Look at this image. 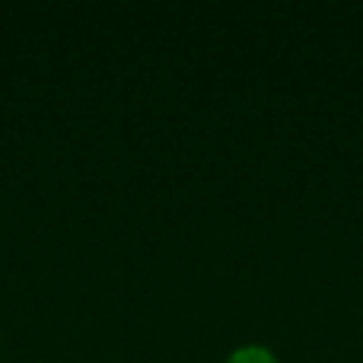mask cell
Returning a JSON list of instances; mask_svg holds the SVG:
<instances>
[{
	"instance_id": "1",
	"label": "cell",
	"mask_w": 363,
	"mask_h": 363,
	"mask_svg": "<svg viewBox=\"0 0 363 363\" xmlns=\"http://www.w3.org/2000/svg\"><path fill=\"white\" fill-rule=\"evenodd\" d=\"M223 363H281V357L268 345H239L236 351L226 354Z\"/></svg>"
}]
</instances>
